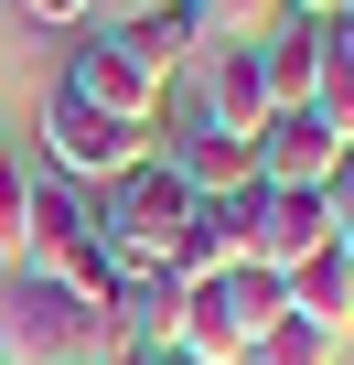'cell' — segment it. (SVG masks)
<instances>
[{
	"mask_svg": "<svg viewBox=\"0 0 354 365\" xmlns=\"http://www.w3.org/2000/svg\"><path fill=\"white\" fill-rule=\"evenodd\" d=\"M118 33H129V43L150 54V76H172V86H183V76L204 65V43H215L194 0H161V11H140V22H118Z\"/></svg>",
	"mask_w": 354,
	"mask_h": 365,
	"instance_id": "obj_12",
	"label": "cell"
},
{
	"mask_svg": "<svg viewBox=\"0 0 354 365\" xmlns=\"http://www.w3.org/2000/svg\"><path fill=\"white\" fill-rule=\"evenodd\" d=\"M161 150V129H129V118H108V108H86V97H65L54 86V108H43V172L54 182H76V194H108L118 172H140Z\"/></svg>",
	"mask_w": 354,
	"mask_h": 365,
	"instance_id": "obj_3",
	"label": "cell"
},
{
	"mask_svg": "<svg viewBox=\"0 0 354 365\" xmlns=\"http://www.w3.org/2000/svg\"><path fill=\"white\" fill-rule=\"evenodd\" d=\"M333 354H343V344L311 333V322H269V333L247 344V365H333Z\"/></svg>",
	"mask_w": 354,
	"mask_h": 365,
	"instance_id": "obj_15",
	"label": "cell"
},
{
	"mask_svg": "<svg viewBox=\"0 0 354 365\" xmlns=\"http://www.w3.org/2000/svg\"><path fill=\"white\" fill-rule=\"evenodd\" d=\"M22 22H43V33H86L97 0H22Z\"/></svg>",
	"mask_w": 354,
	"mask_h": 365,
	"instance_id": "obj_18",
	"label": "cell"
},
{
	"mask_svg": "<svg viewBox=\"0 0 354 365\" xmlns=\"http://www.w3.org/2000/svg\"><path fill=\"white\" fill-rule=\"evenodd\" d=\"M183 215H194V182L150 150L140 172H118L108 194H97V247H108L118 269H161L172 237H183Z\"/></svg>",
	"mask_w": 354,
	"mask_h": 365,
	"instance_id": "obj_2",
	"label": "cell"
},
{
	"mask_svg": "<svg viewBox=\"0 0 354 365\" xmlns=\"http://www.w3.org/2000/svg\"><path fill=\"white\" fill-rule=\"evenodd\" d=\"M333 247V194H301V182H258L247 194V258L258 269H301Z\"/></svg>",
	"mask_w": 354,
	"mask_h": 365,
	"instance_id": "obj_5",
	"label": "cell"
},
{
	"mask_svg": "<svg viewBox=\"0 0 354 365\" xmlns=\"http://www.w3.org/2000/svg\"><path fill=\"white\" fill-rule=\"evenodd\" d=\"M258 65H269V108H311V86H322L333 43H322V22H301V11H290V33H258Z\"/></svg>",
	"mask_w": 354,
	"mask_h": 365,
	"instance_id": "obj_10",
	"label": "cell"
},
{
	"mask_svg": "<svg viewBox=\"0 0 354 365\" xmlns=\"http://www.w3.org/2000/svg\"><path fill=\"white\" fill-rule=\"evenodd\" d=\"M311 118L354 150V65H322V86H311Z\"/></svg>",
	"mask_w": 354,
	"mask_h": 365,
	"instance_id": "obj_16",
	"label": "cell"
},
{
	"mask_svg": "<svg viewBox=\"0 0 354 365\" xmlns=\"http://www.w3.org/2000/svg\"><path fill=\"white\" fill-rule=\"evenodd\" d=\"M333 172H343V140L311 118V108H279L258 129V182H301V194H333Z\"/></svg>",
	"mask_w": 354,
	"mask_h": 365,
	"instance_id": "obj_8",
	"label": "cell"
},
{
	"mask_svg": "<svg viewBox=\"0 0 354 365\" xmlns=\"http://www.w3.org/2000/svg\"><path fill=\"white\" fill-rule=\"evenodd\" d=\"M215 290H226V312L247 322V344H258L269 322H290V290H279V269H258V258H247V269H226Z\"/></svg>",
	"mask_w": 354,
	"mask_h": 365,
	"instance_id": "obj_14",
	"label": "cell"
},
{
	"mask_svg": "<svg viewBox=\"0 0 354 365\" xmlns=\"http://www.w3.org/2000/svg\"><path fill=\"white\" fill-rule=\"evenodd\" d=\"M161 161L183 172L204 205H247V194H258V140H236V129H204V118H183V129L161 140Z\"/></svg>",
	"mask_w": 354,
	"mask_h": 365,
	"instance_id": "obj_7",
	"label": "cell"
},
{
	"mask_svg": "<svg viewBox=\"0 0 354 365\" xmlns=\"http://www.w3.org/2000/svg\"><path fill=\"white\" fill-rule=\"evenodd\" d=\"M140 11H161V0H97V22H140Z\"/></svg>",
	"mask_w": 354,
	"mask_h": 365,
	"instance_id": "obj_19",
	"label": "cell"
},
{
	"mask_svg": "<svg viewBox=\"0 0 354 365\" xmlns=\"http://www.w3.org/2000/svg\"><path fill=\"white\" fill-rule=\"evenodd\" d=\"M279 290H290V322H311V333H354V269L322 247V258H301V269H279Z\"/></svg>",
	"mask_w": 354,
	"mask_h": 365,
	"instance_id": "obj_11",
	"label": "cell"
},
{
	"mask_svg": "<svg viewBox=\"0 0 354 365\" xmlns=\"http://www.w3.org/2000/svg\"><path fill=\"white\" fill-rule=\"evenodd\" d=\"M22 215H33V172L0 150V269H11V247H22Z\"/></svg>",
	"mask_w": 354,
	"mask_h": 365,
	"instance_id": "obj_17",
	"label": "cell"
},
{
	"mask_svg": "<svg viewBox=\"0 0 354 365\" xmlns=\"http://www.w3.org/2000/svg\"><path fill=\"white\" fill-rule=\"evenodd\" d=\"M172 344H183L194 365H247V322L226 312V290H215V279H194V290H183V322H172Z\"/></svg>",
	"mask_w": 354,
	"mask_h": 365,
	"instance_id": "obj_13",
	"label": "cell"
},
{
	"mask_svg": "<svg viewBox=\"0 0 354 365\" xmlns=\"http://www.w3.org/2000/svg\"><path fill=\"white\" fill-rule=\"evenodd\" d=\"M161 365H194V354H183V344H161Z\"/></svg>",
	"mask_w": 354,
	"mask_h": 365,
	"instance_id": "obj_21",
	"label": "cell"
},
{
	"mask_svg": "<svg viewBox=\"0 0 354 365\" xmlns=\"http://www.w3.org/2000/svg\"><path fill=\"white\" fill-rule=\"evenodd\" d=\"M343 11H354V0H343Z\"/></svg>",
	"mask_w": 354,
	"mask_h": 365,
	"instance_id": "obj_22",
	"label": "cell"
},
{
	"mask_svg": "<svg viewBox=\"0 0 354 365\" xmlns=\"http://www.w3.org/2000/svg\"><path fill=\"white\" fill-rule=\"evenodd\" d=\"M108 354V312L76 301L65 279L0 269V365H97Z\"/></svg>",
	"mask_w": 354,
	"mask_h": 365,
	"instance_id": "obj_1",
	"label": "cell"
},
{
	"mask_svg": "<svg viewBox=\"0 0 354 365\" xmlns=\"http://www.w3.org/2000/svg\"><path fill=\"white\" fill-rule=\"evenodd\" d=\"M204 97H194V118L204 129H236V140H258L279 108H269V65H258V43H204Z\"/></svg>",
	"mask_w": 354,
	"mask_h": 365,
	"instance_id": "obj_6",
	"label": "cell"
},
{
	"mask_svg": "<svg viewBox=\"0 0 354 365\" xmlns=\"http://www.w3.org/2000/svg\"><path fill=\"white\" fill-rule=\"evenodd\" d=\"M172 279H226V269H247V205H204L194 194V215H183V237H172V258H161Z\"/></svg>",
	"mask_w": 354,
	"mask_h": 365,
	"instance_id": "obj_9",
	"label": "cell"
},
{
	"mask_svg": "<svg viewBox=\"0 0 354 365\" xmlns=\"http://www.w3.org/2000/svg\"><path fill=\"white\" fill-rule=\"evenodd\" d=\"M333 258L354 269V215H343V205H333Z\"/></svg>",
	"mask_w": 354,
	"mask_h": 365,
	"instance_id": "obj_20",
	"label": "cell"
},
{
	"mask_svg": "<svg viewBox=\"0 0 354 365\" xmlns=\"http://www.w3.org/2000/svg\"><path fill=\"white\" fill-rule=\"evenodd\" d=\"M65 97H86V108H108V118H129V129H161L172 76H150V54H140L118 22H86V33H76V65H65Z\"/></svg>",
	"mask_w": 354,
	"mask_h": 365,
	"instance_id": "obj_4",
	"label": "cell"
}]
</instances>
